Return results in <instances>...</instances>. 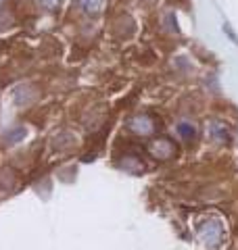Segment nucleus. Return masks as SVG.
<instances>
[{
  "label": "nucleus",
  "mask_w": 238,
  "mask_h": 250,
  "mask_svg": "<svg viewBox=\"0 0 238 250\" xmlns=\"http://www.w3.org/2000/svg\"><path fill=\"white\" fill-rule=\"evenodd\" d=\"M198 236L203 238V242H217L221 238V228L217 221H207L203 225H198Z\"/></svg>",
  "instance_id": "obj_1"
},
{
  "label": "nucleus",
  "mask_w": 238,
  "mask_h": 250,
  "mask_svg": "<svg viewBox=\"0 0 238 250\" xmlns=\"http://www.w3.org/2000/svg\"><path fill=\"white\" fill-rule=\"evenodd\" d=\"M79 9L88 15H98L102 9H105V0H77Z\"/></svg>",
  "instance_id": "obj_2"
},
{
  "label": "nucleus",
  "mask_w": 238,
  "mask_h": 250,
  "mask_svg": "<svg viewBox=\"0 0 238 250\" xmlns=\"http://www.w3.org/2000/svg\"><path fill=\"white\" fill-rule=\"evenodd\" d=\"M130 127L138 134H150L153 131V123H150L148 117H136V119L130 121Z\"/></svg>",
  "instance_id": "obj_3"
},
{
  "label": "nucleus",
  "mask_w": 238,
  "mask_h": 250,
  "mask_svg": "<svg viewBox=\"0 0 238 250\" xmlns=\"http://www.w3.org/2000/svg\"><path fill=\"white\" fill-rule=\"evenodd\" d=\"M171 152H173V146L167 140H159V142L153 144V154L159 156V159H169Z\"/></svg>",
  "instance_id": "obj_4"
},
{
  "label": "nucleus",
  "mask_w": 238,
  "mask_h": 250,
  "mask_svg": "<svg viewBox=\"0 0 238 250\" xmlns=\"http://www.w3.org/2000/svg\"><path fill=\"white\" fill-rule=\"evenodd\" d=\"M25 136H27V129L23 127V125H17V127H13L9 134H6V142H9V144H17Z\"/></svg>",
  "instance_id": "obj_5"
},
{
  "label": "nucleus",
  "mask_w": 238,
  "mask_h": 250,
  "mask_svg": "<svg viewBox=\"0 0 238 250\" xmlns=\"http://www.w3.org/2000/svg\"><path fill=\"white\" fill-rule=\"evenodd\" d=\"M209 131H211V136H213L215 142H226V140H228V131L221 127V123H213L209 127Z\"/></svg>",
  "instance_id": "obj_6"
},
{
  "label": "nucleus",
  "mask_w": 238,
  "mask_h": 250,
  "mask_svg": "<svg viewBox=\"0 0 238 250\" xmlns=\"http://www.w3.org/2000/svg\"><path fill=\"white\" fill-rule=\"evenodd\" d=\"M178 134L184 138V140H192L194 134H196V129H194L190 123H180V125H178Z\"/></svg>",
  "instance_id": "obj_7"
},
{
  "label": "nucleus",
  "mask_w": 238,
  "mask_h": 250,
  "mask_svg": "<svg viewBox=\"0 0 238 250\" xmlns=\"http://www.w3.org/2000/svg\"><path fill=\"white\" fill-rule=\"evenodd\" d=\"M38 2H40V6H42V9H46V11H57L63 0H38Z\"/></svg>",
  "instance_id": "obj_8"
},
{
  "label": "nucleus",
  "mask_w": 238,
  "mask_h": 250,
  "mask_svg": "<svg viewBox=\"0 0 238 250\" xmlns=\"http://www.w3.org/2000/svg\"><path fill=\"white\" fill-rule=\"evenodd\" d=\"M2 2H4V0H0V4H2Z\"/></svg>",
  "instance_id": "obj_9"
}]
</instances>
